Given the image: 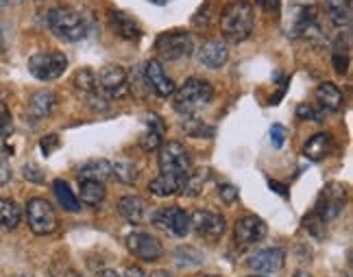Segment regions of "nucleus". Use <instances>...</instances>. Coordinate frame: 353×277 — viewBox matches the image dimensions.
<instances>
[{"instance_id":"41","label":"nucleus","mask_w":353,"mask_h":277,"mask_svg":"<svg viewBox=\"0 0 353 277\" xmlns=\"http://www.w3.org/2000/svg\"><path fill=\"white\" fill-rule=\"evenodd\" d=\"M59 146V140H57V135H46L44 140H42V153L44 155H50V151Z\"/></svg>"},{"instance_id":"13","label":"nucleus","mask_w":353,"mask_h":277,"mask_svg":"<svg viewBox=\"0 0 353 277\" xmlns=\"http://www.w3.org/2000/svg\"><path fill=\"white\" fill-rule=\"evenodd\" d=\"M127 249L135 258L144 262H155L164 256L161 242L155 236H151V233H144V231H135L131 236H127Z\"/></svg>"},{"instance_id":"21","label":"nucleus","mask_w":353,"mask_h":277,"mask_svg":"<svg viewBox=\"0 0 353 277\" xmlns=\"http://www.w3.org/2000/svg\"><path fill=\"white\" fill-rule=\"evenodd\" d=\"M316 101L321 105V109H325V112H341L343 107V101L345 96L341 92V88L336 86V83H321V86L316 88Z\"/></svg>"},{"instance_id":"9","label":"nucleus","mask_w":353,"mask_h":277,"mask_svg":"<svg viewBox=\"0 0 353 277\" xmlns=\"http://www.w3.org/2000/svg\"><path fill=\"white\" fill-rule=\"evenodd\" d=\"M190 223H192V231H196L208 242H219L227 229L225 216L214 210H194L190 214Z\"/></svg>"},{"instance_id":"54","label":"nucleus","mask_w":353,"mask_h":277,"mask_svg":"<svg viewBox=\"0 0 353 277\" xmlns=\"http://www.w3.org/2000/svg\"><path fill=\"white\" fill-rule=\"evenodd\" d=\"M24 277H31V275H24Z\"/></svg>"},{"instance_id":"50","label":"nucleus","mask_w":353,"mask_h":277,"mask_svg":"<svg viewBox=\"0 0 353 277\" xmlns=\"http://www.w3.org/2000/svg\"><path fill=\"white\" fill-rule=\"evenodd\" d=\"M249 277H264V275H260V273H255V275H249Z\"/></svg>"},{"instance_id":"6","label":"nucleus","mask_w":353,"mask_h":277,"mask_svg":"<svg viewBox=\"0 0 353 277\" xmlns=\"http://www.w3.org/2000/svg\"><path fill=\"white\" fill-rule=\"evenodd\" d=\"M68 68V57L59 50H42L29 59V73L37 81H55Z\"/></svg>"},{"instance_id":"36","label":"nucleus","mask_w":353,"mask_h":277,"mask_svg":"<svg viewBox=\"0 0 353 277\" xmlns=\"http://www.w3.org/2000/svg\"><path fill=\"white\" fill-rule=\"evenodd\" d=\"M296 116L299 118H307L312 122H321V114L312 105H299L296 107Z\"/></svg>"},{"instance_id":"7","label":"nucleus","mask_w":353,"mask_h":277,"mask_svg":"<svg viewBox=\"0 0 353 277\" xmlns=\"http://www.w3.org/2000/svg\"><path fill=\"white\" fill-rule=\"evenodd\" d=\"M155 50L159 52V57H164L168 61H179L188 59L194 50L192 37L185 31H170V33H161L155 39Z\"/></svg>"},{"instance_id":"48","label":"nucleus","mask_w":353,"mask_h":277,"mask_svg":"<svg viewBox=\"0 0 353 277\" xmlns=\"http://www.w3.org/2000/svg\"><path fill=\"white\" fill-rule=\"evenodd\" d=\"M292 277H312V275H310L307 271H296V273H294Z\"/></svg>"},{"instance_id":"5","label":"nucleus","mask_w":353,"mask_h":277,"mask_svg":"<svg viewBox=\"0 0 353 277\" xmlns=\"http://www.w3.org/2000/svg\"><path fill=\"white\" fill-rule=\"evenodd\" d=\"M26 220H29V227L35 236H50L59 225L55 207L42 197L29 199V203H26Z\"/></svg>"},{"instance_id":"3","label":"nucleus","mask_w":353,"mask_h":277,"mask_svg":"<svg viewBox=\"0 0 353 277\" xmlns=\"http://www.w3.org/2000/svg\"><path fill=\"white\" fill-rule=\"evenodd\" d=\"M48 29L55 33L61 41L74 44V41L85 39L88 35V22L81 13L72 7H55L48 11Z\"/></svg>"},{"instance_id":"4","label":"nucleus","mask_w":353,"mask_h":277,"mask_svg":"<svg viewBox=\"0 0 353 277\" xmlns=\"http://www.w3.org/2000/svg\"><path fill=\"white\" fill-rule=\"evenodd\" d=\"M159 157L157 166L161 175H174V177H185L192 171V157H190V151L181 142H164L159 149Z\"/></svg>"},{"instance_id":"30","label":"nucleus","mask_w":353,"mask_h":277,"mask_svg":"<svg viewBox=\"0 0 353 277\" xmlns=\"http://www.w3.org/2000/svg\"><path fill=\"white\" fill-rule=\"evenodd\" d=\"M205 182H208V173L205 171H190L185 182H183V190L181 195H188V197H196L203 192V188H205Z\"/></svg>"},{"instance_id":"1","label":"nucleus","mask_w":353,"mask_h":277,"mask_svg":"<svg viewBox=\"0 0 353 277\" xmlns=\"http://www.w3.org/2000/svg\"><path fill=\"white\" fill-rule=\"evenodd\" d=\"M221 22V31L227 41L232 44H240V41H247L253 33L255 26V11L249 0H232L229 5L219 16Z\"/></svg>"},{"instance_id":"53","label":"nucleus","mask_w":353,"mask_h":277,"mask_svg":"<svg viewBox=\"0 0 353 277\" xmlns=\"http://www.w3.org/2000/svg\"><path fill=\"white\" fill-rule=\"evenodd\" d=\"M343 277H351V275H343Z\"/></svg>"},{"instance_id":"39","label":"nucleus","mask_w":353,"mask_h":277,"mask_svg":"<svg viewBox=\"0 0 353 277\" xmlns=\"http://www.w3.org/2000/svg\"><path fill=\"white\" fill-rule=\"evenodd\" d=\"M347 64H349V55H347V52H341V50H336V52H334V66H336V73L345 75V73H347Z\"/></svg>"},{"instance_id":"29","label":"nucleus","mask_w":353,"mask_h":277,"mask_svg":"<svg viewBox=\"0 0 353 277\" xmlns=\"http://www.w3.org/2000/svg\"><path fill=\"white\" fill-rule=\"evenodd\" d=\"M112 177H116L120 184L131 186L138 182V166L133 162H112Z\"/></svg>"},{"instance_id":"38","label":"nucleus","mask_w":353,"mask_h":277,"mask_svg":"<svg viewBox=\"0 0 353 277\" xmlns=\"http://www.w3.org/2000/svg\"><path fill=\"white\" fill-rule=\"evenodd\" d=\"M11 131H13V120H11V116L7 114V112H0V137H9L11 135Z\"/></svg>"},{"instance_id":"44","label":"nucleus","mask_w":353,"mask_h":277,"mask_svg":"<svg viewBox=\"0 0 353 277\" xmlns=\"http://www.w3.org/2000/svg\"><path fill=\"white\" fill-rule=\"evenodd\" d=\"M125 275H127V277H144V273H142L140 267H129Z\"/></svg>"},{"instance_id":"47","label":"nucleus","mask_w":353,"mask_h":277,"mask_svg":"<svg viewBox=\"0 0 353 277\" xmlns=\"http://www.w3.org/2000/svg\"><path fill=\"white\" fill-rule=\"evenodd\" d=\"M151 277H172L168 271H155V273H151Z\"/></svg>"},{"instance_id":"12","label":"nucleus","mask_w":353,"mask_h":277,"mask_svg":"<svg viewBox=\"0 0 353 277\" xmlns=\"http://www.w3.org/2000/svg\"><path fill=\"white\" fill-rule=\"evenodd\" d=\"M266 233H268V227H266L264 220L260 216H255V214H247L234 225V242L240 249H249L255 242L264 240Z\"/></svg>"},{"instance_id":"49","label":"nucleus","mask_w":353,"mask_h":277,"mask_svg":"<svg viewBox=\"0 0 353 277\" xmlns=\"http://www.w3.org/2000/svg\"><path fill=\"white\" fill-rule=\"evenodd\" d=\"M9 3H11V0H0V9H5V7H7Z\"/></svg>"},{"instance_id":"2","label":"nucleus","mask_w":353,"mask_h":277,"mask_svg":"<svg viewBox=\"0 0 353 277\" xmlns=\"http://www.w3.org/2000/svg\"><path fill=\"white\" fill-rule=\"evenodd\" d=\"M174 96V109L183 116H192L196 114L199 109L208 107L214 99V88L212 83L205 79H199V77H190L185 79L179 88H174L172 92Z\"/></svg>"},{"instance_id":"24","label":"nucleus","mask_w":353,"mask_h":277,"mask_svg":"<svg viewBox=\"0 0 353 277\" xmlns=\"http://www.w3.org/2000/svg\"><path fill=\"white\" fill-rule=\"evenodd\" d=\"M105 184L101 182H88V179H83V182H79V201H83L85 205L90 207H97L105 201Z\"/></svg>"},{"instance_id":"23","label":"nucleus","mask_w":353,"mask_h":277,"mask_svg":"<svg viewBox=\"0 0 353 277\" xmlns=\"http://www.w3.org/2000/svg\"><path fill=\"white\" fill-rule=\"evenodd\" d=\"M101 182L105 184L107 179H112V162L107 160H92L88 164H83L79 169V182Z\"/></svg>"},{"instance_id":"37","label":"nucleus","mask_w":353,"mask_h":277,"mask_svg":"<svg viewBox=\"0 0 353 277\" xmlns=\"http://www.w3.org/2000/svg\"><path fill=\"white\" fill-rule=\"evenodd\" d=\"M283 140H286V129L281 124H273V129H270V142H273L275 149H279L283 146Z\"/></svg>"},{"instance_id":"27","label":"nucleus","mask_w":353,"mask_h":277,"mask_svg":"<svg viewBox=\"0 0 353 277\" xmlns=\"http://www.w3.org/2000/svg\"><path fill=\"white\" fill-rule=\"evenodd\" d=\"M52 190H55V197L59 201V205L63 207L65 212H81V201L79 197L74 195V192L70 190V186H68L63 179H55L52 182Z\"/></svg>"},{"instance_id":"33","label":"nucleus","mask_w":353,"mask_h":277,"mask_svg":"<svg viewBox=\"0 0 353 277\" xmlns=\"http://www.w3.org/2000/svg\"><path fill=\"white\" fill-rule=\"evenodd\" d=\"M212 5H214V0H210V3L205 7H201L196 13H194V18H192V24L196 26V29H208V26L219 18V13H212Z\"/></svg>"},{"instance_id":"14","label":"nucleus","mask_w":353,"mask_h":277,"mask_svg":"<svg viewBox=\"0 0 353 277\" xmlns=\"http://www.w3.org/2000/svg\"><path fill=\"white\" fill-rule=\"evenodd\" d=\"M144 81L148 90H151L153 94H157L159 99H168V96H172L174 92V81L166 75L164 66H161L157 59H151L144 64Z\"/></svg>"},{"instance_id":"28","label":"nucleus","mask_w":353,"mask_h":277,"mask_svg":"<svg viewBox=\"0 0 353 277\" xmlns=\"http://www.w3.org/2000/svg\"><path fill=\"white\" fill-rule=\"evenodd\" d=\"M157 122V118H153ZM155 122H148V129L142 133L140 137V149L144 151V153H153V151H157L161 144H164V131H161V124H155Z\"/></svg>"},{"instance_id":"11","label":"nucleus","mask_w":353,"mask_h":277,"mask_svg":"<svg viewBox=\"0 0 353 277\" xmlns=\"http://www.w3.org/2000/svg\"><path fill=\"white\" fill-rule=\"evenodd\" d=\"M345 201H347V192L341 184L325 186V190L321 192V197L314 205V214L323 220V223H327V220H334L341 216Z\"/></svg>"},{"instance_id":"10","label":"nucleus","mask_w":353,"mask_h":277,"mask_svg":"<svg viewBox=\"0 0 353 277\" xmlns=\"http://www.w3.org/2000/svg\"><path fill=\"white\" fill-rule=\"evenodd\" d=\"M97 88L107 99H125L131 92L129 77L122 66H105L97 77Z\"/></svg>"},{"instance_id":"16","label":"nucleus","mask_w":353,"mask_h":277,"mask_svg":"<svg viewBox=\"0 0 353 277\" xmlns=\"http://www.w3.org/2000/svg\"><path fill=\"white\" fill-rule=\"evenodd\" d=\"M57 105V96L50 90H39L29 99V109H26V118H29L33 124L44 120L46 116L52 114V109Z\"/></svg>"},{"instance_id":"34","label":"nucleus","mask_w":353,"mask_h":277,"mask_svg":"<svg viewBox=\"0 0 353 277\" xmlns=\"http://www.w3.org/2000/svg\"><path fill=\"white\" fill-rule=\"evenodd\" d=\"M219 197H221L223 203L234 205V203L238 201V188L232 186V184H221V186H219Z\"/></svg>"},{"instance_id":"15","label":"nucleus","mask_w":353,"mask_h":277,"mask_svg":"<svg viewBox=\"0 0 353 277\" xmlns=\"http://www.w3.org/2000/svg\"><path fill=\"white\" fill-rule=\"evenodd\" d=\"M286 265V251L281 247H273V249H262L249 258V267L260 273V275H273L279 273Z\"/></svg>"},{"instance_id":"20","label":"nucleus","mask_w":353,"mask_h":277,"mask_svg":"<svg viewBox=\"0 0 353 277\" xmlns=\"http://www.w3.org/2000/svg\"><path fill=\"white\" fill-rule=\"evenodd\" d=\"M116 210H118V214L125 220H129V223H133V225H138V223H142V220L146 218L148 207H146L144 199L135 197V195H129V197H122L118 201Z\"/></svg>"},{"instance_id":"19","label":"nucleus","mask_w":353,"mask_h":277,"mask_svg":"<svg viewBox=\"0 0 353 277\" xmlns=\"http://www.w3.org/2000/svg\"><path fill=\"white\" fill-rule=\"evenodd\" d=\"M332 146H334V137L332 133H314L310 137V140L305 142L303 146V155L310 160V162H323L325 157H327L332 153Z\"/></svg>"},{"instance_id":"52","label":"nucleus","mask_w":353,"mask_h":277,"mask_svg":"<svg viewBox=\"0 0 353 277\" xmlns=\"http://www.w3.org/2000/svg\"><path fill=\"white\" fill-rule=\"evenodd\" d=\"M0 144H3V137H0Z\"/></svg>"},{"instance_id":"8","label":"nucleus","mask_w":353,"mask_h":277,"mask_svg":"<svg viewBox=\"0 0 353 277\" xmlns=\"http://www.w3.org/2000/svg\"><path fill=\"white\" fill-rule=\"evenodd\" d=\"M153 225H157L159 229L168 231L174 238H185L190 231H192V223H190V214H185V210L181 207H159L151 214Z\"/></svg>"},{"instance_id":"25","label":"nucleus","mask_w":353,"mask_h":277,"mask_svg":"<svg viewBox=\"0 0 353 277\" xmlns=\"http://www.w3.org/2000/svg\"><path fill=\"white\" fill-rule=\"evenodd\" d=\"M325 11L336 26L351 24V0H325Z\"/></svg>"},{"instance_id":"26","label":"nucleus","mask_w":353,"mask_h":277,"mask_svg":"<svg viewBox=\"0 0 353 277\" xmlns=\"http://www.w3.org/2000/svg\"><path fill=\"white\" fill-rule=\"evenodd\" d=\"M22 220V210L16 201L11 199H0V229L13 231Z\"/></svg>"},{"instance_id":"45","label":"nucleus","mask_w":353,"mask_h":277,"mask_svg":"<svg viewBox=\"0 0 353 277\" xmlns=\"http://www.w3.org/2000/svg\"><path fill=\"white\" fill-rule=\"evenodd\" d=\"M268 186H270V188H275V190H279V195H281V197H286V195H288V190L283 188V186H279L277 182H268Z\"/></svg>"},{"instance_id":"46","label":"nucleus","mask_w":353,"mask_h":277,"mask_svg":"<svg viewBox=\"0 0 353 277\" xmlns=\"http://www.w3.org/2000/svg\"><path fill=\"white\" fill-rule=\"evenodd\" d=\"M97 277H120V275H118V273H116L114 269H105V271H101V273H99Z\"/></svg>"},{"instance_id":"31","label":"nucleus","mask_w":353,"mask_h":277,"mask_svg":"<svg viewBox=\"0 0 353 277\" xmlns=\"http://www.w3.org/2000/svg\"><path fill=\"white\" fill-rule=\"evenodd\" d=\"M74 88L79 92H83V94H94L99 88H97V75H94L92 70H88V68H83V70H79L74 75Z\"/></svg>"},{"instance_id":"40","label":"nucleus","mask_w":353,"mask_h":277,"mask_svg":"<svg viewBox=\"0 0 353 277\" xmlns=\"http://www.w3.org/2000/svg\"><path fill=\"white\" fill-rule=\"evenodd\" d=\"M9 182H11V166L5 160H0V188L7 186Z\"/></svg>"},{"instance_id":"17","label":"nucleus","mask_w":353,"mask_h":277,"mask_svg":"<svg viewBox=\"0 0 353 277\" xmlns=\"http://www.w3.org/2000/svg\"><path fill=\"white\" fill-rule=\"evenodd\" d=\"M110 26L116 35H120L122 39L129 41H138L142 37V26L138 24V20L127 16L125 11H110Z\"/></svg>"},{"instance_id":"43","label":"nucleus","mask_w":353,"mask_h":277,"mask_svg":"<svg viewBox=\"0 0 353 277\" xmlns=\"http://www.w3.org/2000/svg\"><path fill=\"white\" fill-rule=\"evenodd\" d=\"M52 277H81V275L72 269H63L61 273H52Z\"/></svg>"},{"instance_id":"32","label":"nucleus","mask_w":353,"mask_h":277,"mask_svg":"<svg viewBox=\"0 0 353 277\" xmlns=\"http://www.w3.org/2000/svg\"><path fill=\"white\" fill-rule=\"evenodd\" d=\"M181 131H185V135H192V137H203V135H214V129L208 127L205 122H201L192 116H185L181 122Z\"/></svg>"},{"instance_id":"51","label":"nucleus","mask_w":353,"mask_h":277,"mask_svg":"<svg viewBox=\"0 0 353 277\" xmlns=\"http://www.w3.org/2000/svg\"><path fill=\"white\" fill-rule=\"evenodd\" d=\"M203 277H216V275H203Z\"/></svg>"},{"instance_id":"22","label":"nucleus","mask_w":353,"mask_h":277,"mask_svg":"<svg viewBox=\"0 0 353 277\" xmlns=\"http://www.w3.org/2000/svg\"><path fill=\"white\" fill-rule=\"evenodd\" d=\"M185 177H188V175H185ZM185 177L159 175V177L153 179L151 184H148V190H151L155 197H174V195H181Z\"/></svg>"},{"instance_id":"18","label":"nucleus","mask_w":353,"mask_h":277,"mask_svg":"<svg viewBox=\"0 0 353 277\" xmlns=\"http://www.w3.org/2000/svg\"><path fill=\"white\" fill-rule=\"evenodd\" d=\"M229 59V48L225 41H205L201 48H199V64L205 66V68H223Z\"/></svg>"},{"instance_id":"42","label":"nucleus","mask_w":353,"mask_h":277,"mask_svg":"<svg viewBox=\"0 0 353 277\" xmlns=\"http://www.w3.org/2000/svg\"><path fill=\"white\" fill-rule=\"evenodd\" d=\"M255 3L260 5L264 11H268V13H273V11L279 9V0H255Z\"/></svg>"},{"instance_id":"35","label":"nucleus","mask_w":353,"mask_h":277,"mask_svg":"<svg viewBox=\"0 0 353 277\" xmlns=\"http://www.w3.org/2000/svg\"><path fill=\"white\" fill-rule=\"evenodd\" d=\"M22 175H24L26 182H33V184H42L44 182V173H42V169H37L35 164H26L22 169Z\"/></svg>"}]
</instances>
